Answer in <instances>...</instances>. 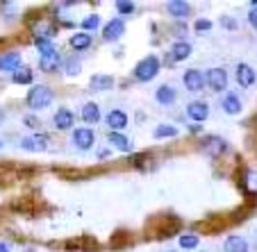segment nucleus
I'll return each mask as SVG.
<instances>
[{"mask_svg": "<svg viewBox=\"0 0 257 252\" xmlns=\"http://www.w3.org/2000/svg\"><path fill=\"white\" fill-rule=\"evenodd\" d=\"M3 10H5L7 14H12V12L16 10V5H12V3H3Z\"/></svg>", "mask_w": 257, "mask_h": 252, "instance_id": "nucleus-36", "label": "nucleus"}, {"mask_svg": "<svg viewBox=\"0 0 257 252\" xmlns=\"http://www.w3.org/2000/svg\"><path fill=\"white\" fill-rule=\"evenodd\" d=\"M0 148H3V141H0Z\"/></svg>", "mask_w": 257, "mask_h": 252, "instance_id": "nucleus-41", "label": "nucleus"}, {"mask_svg": "<svg viewBox=\"0 0 257 252\" xmlns=\"http://www.w3.org/2000/svg\"><path fill=\"white\" fill-rule=\"evenodd\" d=\"M223 112L225 114H239L241 112V100H239L237 93H228L223 98Z\"/></svg>", "mask_w": 257, "mask_h": 252, "instance_id": "nucleus-20", "label": "nucleus"}, {"mask_svg": "<svg viewBox=\"0 0 257 252\" xmlns=\"http://www.w3.org/2000/svg\"><path fill=\"white\" fill-rule=\"evenodd\" d=\"M21 64V53H7L0 57V71H5V73H14L16 68Z\"/></svg>", "mask_w": 257, "mask_h": 252, "instance_id": "nucleus-13", "label": "nucleus"}, {"mask_svg": "<svg viewBox=\"0 0 257 252\" xmlns=\"http://www.w3.org/2000/svg\"><path fill=\"white\" fill-rule=\"evenodd\" d=\"M59 64H62V59H59V53L41 55V59H39V68L44 71V73H53V71H57Z\"/></svg>", "mask_w": 257, "mask_h": 252, "instance_id": "nucleus-12", "label": "nucleus"}, {"mask_svg": "<svg viewBox=\"0 0 257 252\" xmlns=\"http://www.w3.org/2000/svg\"><path fill=\"white\" fill-rule=\"evenodd\" d=\"M223 250L225 252H248V243H246V238H241V236H230L228 241H225Z\"/></svg>", "mask_w": 257, "mask_h": 252, "instance_id": "nucleus-21", "label": "nucleus"}, {"mask_svg": "<svg viewBox=\"0 0 257 252\" xmlns=\"http://www.w3.org/2000/svg\"><path fill=\"white\" fill-rule=\"evenodd\" d=\"M107 139H109V143H114V146H116L121 152H130L132 150V141L127 139V136L118 134V132H109V134H107Z\"/></svg>", "mask_w": 257, "mask_h": 252, "instance_id": "nucleus-17", "label": "nucleus"}, {"mask_svg": "<svg viewBox=\"0 0 257 252\" xmlns=\"http://www.w3.org/2000/svg\"><path fill=\"white\" fill-rule=\"evenodd\" d=\"M116 10L121 12V14H130V12L135 10V5H132V3H116Z\"/></svg>", "mask_w": 257, "mask_h": 252, "instance_id": "nucleus-32", "label": "nucleus"}, {"mask_svg": "<svg viewBox=\"0 0 257 252\" xmlns=\"http://www.w3.org/2000/svg\"><path fill=\"white\" fill-rule=\"evenodd\" d=\"M73 143H75L78 150H89V148L96 143V134H93V130H89V127H80V130L73 132Z\"/></svg>", "mask_w": 257, "mask_h": 252, "instance_id": "nucleus-3", "label": "nucleus"}, {"mask_svg": "<svg viewBox=\"0 0 257 252\" xmlns=\"http://www.w3.org/2000/svg\"><path fill=\"white\" fill-rule=\"evenodd\" d=\"M12 80H14L16 84H30L32 82V71H30L28 66H19L14 73H12Z\"/></svg>", "mask_w": 257, "mask_h": 252, "instance_id": "nucleus-25", "label": "nucleus"}, {"mask_svg": "<svg viewBox=\"0 0 257 252\" xmlns=\"http://www.w3.org/2000/svg\"><path fill=\"white\" fill-rule=\"evenodd\" d=\"M196 30H198V32H207V30H212V23H209V21H196Z\"/></svg>", "mask_w": 257, "mask_h": 252, "instance_id": "nucleus-33", "label": "nucleus"}, {"mask_svg": "<svg viewBox=\"0 0 257 252\" xmlns=\"http://www.w3.org/2000/svg\"><path fill=\"white\" fill-rule=\"evenodd\" d=\"M248 23L257 30V7H252V10H250V14H248Z\"/></svg>", "mask_w": 257, "mask_h": 252, "instance_id": "nucleus-34", "label": "nucleus"}, {"mask_svg": "<svg viewBox=\"0 0 257 252\" xmlns=\"http://www.w3.org/2000/svg\"><path fill=\"white\" fill-rule=\"evenodd\" d=\"M66 73L68 75H75V73H80V59L78 57H75V59H68V62H66Z\"/></svg>", "mask_w": 257, "mask_h": 252, "instance_id": "nucleus-31", "label": "nucleus"}, {"mask_svg": "<svg viewBox=\"0 0 257 252\" xmlns=\"http://www.w3.org/2000/svg\"><path fill=\"white\" fill-rule=\"evenodd\" d=\"M166 136H178V127H173V125H160L155 130V139H166Z\"/></svg>", "mask_w": 257, "mask_h": 252, "instance_id": "nucleus-26", "label": "nucleus"}, {"mask_svg": "<svg viewBox=\"0 0 257 252\" xmlns=\"http://www.w3.org/2000/svg\"><path fill=\"white\" fill-rule=\"evenodd\" d=\"M5 121V112H3V109H0V123Z\"/></svg>", "mask_w": 257, "mask_h": 252, "instance_id": "nucleus-40", "label": "nucleus"}, {"mask_svg": "<svg viewBox=\"0 0 257 252\" xmlns=\"http://www.w3.org/2000/svg\"><path fill=\"white\" fill-rule=\"evenodd\" d=\"M53 123H55V127L57 130H71L73 127V123H75V114L71 112V109H66V107H59L57 109V114H55V118H53Z\"/></svg>", "mask_w": 257, "mask_h": 252, "instance_id": "nucleus-6", "label": "nucleus"}, {"mask_svg": "<svg viewBox=\"0 0 257 252\" xmlns=\"http://www.w3.org/2000/svg\"><path fill=\"white\" fill-rule=\"evenodd\" d=\"M157 102H162V105H173L175 102V89L173 87H160L155 93Z\"/></svg>", "mask_w": 257, "mask_h": 252, "instance_id": "nucleus-24", "label": "nucleus"}, {"mask_svg": "<svg viewBox=\"0 0 257 252\" xmlns=\"http://www.w3.org/2000/svg\"><path fill=\"white\" fill-rule=\"evenodd\" d=\"M187 114H189V118L191 121H196V123H200V121H205V118L209 116V107H207V102H191L189 107H187Z\"/></svg>", "mask_w": 257, "mask_h": 252, "instance_id": "nucleus-10", "label": "nucleus"}, {"mask_svg": "<svg viewBox=\"0 0 257 252\" xmlns=\"http://www.w3.org/2000/svg\"><path fill=\"white\" fill-rule=\"evenodd\" d=\"M180 245L185 247V250H191V247L198 245V236L196 234H182L180 236Z\"/></svg>", "mask_w": 257, "mask_h": 252, "instance_id": "nucleus-27", "label": "nucleus"}, {"mask_svg": "<svg viewBox=\"0 0 257 252\" xmlns=\"http://www.w3.org/2000/svg\"><path fill=\"white\" fill-rule=\"evenodd\" d=\"M105 123L112 132H118V130H123V127H127V114L121 112V109H112V112L107 114Z\"/></svg>", "mask_w": 257, "mask_h": 252, "instance_id": "nucleus-8", "label": "nucleus"}, {"mask_svg": "<svg viewBox=\"0 0 257 252\" xmlns=\"http://www.w3.org/2000/svg\"><path fill=\"white\" fill-rule=\"evenodd\" d=\"M50 102H53V91H50L48 87H44V84H37V87L30 89L28 105L32 107V109H46Z\"/></svg>", "mask_w": 257, "mask_h": 252, "instance_id": "nucleus-2", "label": "nucleus"}, {"mask_svg": "<svg viewBox=\"0 0 257 252\" xmlns=\"http://www.w3.org/2000/svg\"><path fill=\"white\" fill-rule=\"evenodd\" d=\"M37 48L41 50V55H50V53H57L55 44L50 39H37Z\"/></svg>", "mask_w": 257, "mask_h": 252, "instance_id": "nucleus-28", "label": "nucleus"}, {"mask_svg": "<svg viewBox=\"0 0 257 252\" xmlns=\"http://www.w3.org/2000/svg\"><path fill=\"white\" fill-rule=\"evenodd\" d=\"M25 125L32 127V130H37V127H39V121H37V118H32V116H25Z\"/></svg>", "mask_w": 257, "mask_h": 252, "instance_id": "nucleus-35", "label": "nucleus"}, {"mask_svg": "<svg viewBox=\"0 0 257 252\" xmlns=\"http://www.w3.org/2000/svg\"><path fill=\"white\" fill-rule=\"evenodd\" d=\"M166 10H169V14L171 16H175V19H185L187 14H189V3H169V7H166Z\"/></svg>", "mask_w": 257, "mask_h": 252, "instance_id": "nucleus-23", "label": "nucleus"}, {"mask_svg": "<svg viewBox=\"0 0 257 252\" xmlns=\"http://www.w3.org/2000/svg\"><path fill=\"white\" fill-rule=\"evenodd\" d=\"M82 121L89 123V125H96V123L100 121V109H98L96 102H87V105L82 107Z\"/></svg>", "mask_w": 257, "mask_h": 252, "instance_id": "nucleus-15", "label": "nucleus"}, {"mask_svg": "<svg viewBox=\"0 0 257 252\" xmlns=\"http://www.w3.org/2000/svg\"><path fill=\"white\" fill-rule=\"evenodd\" d=\"M53 34H55V25L50 21H37V25H34V37L37 39H50Z\"/></svg>", "mask_w": 257, "mask_h": 252, "instance_id": "nucleus-18", "label": "nucleus"}, {"mask_svg": "<svg viewBox=\"0 0 257 252\" xmlns=\"http://www.w3.org/2000/svg\"><path fill=\"white\" fill-rule=\"evenodd\" d=\"M225 148H228V146H225V141L223 139H216V136H209V139L203 143V150L209 152V155H214V157L221 155V152H225Z\"/></svg>", "mask_w": 257, "mask_h": 252, "instance_id": "nucleus-16", "label": "nucleus"}, {"mask_svg": "<svg viewBox=\"0 0 257 252\" xmlns=\"http://www.w3.org/2000/svg\"><path fill=\"white\" fill-rule=\"evenodd\" d=\"M246 189H248V193H257V175L255 173H246Z\"/></svg>", "mask_w": 257, "mask_h": 252, "instance_id": "nucleus-30", "label": "nucleus"}, {"mask_svg": "<svg viewBox=\"0 0 257 252\" xmlns=\"http://www.w3.org/2000/svg\"><path fill=\"white\" fill-rule=\"evenodd\" d=\"M0 252H10V245H7V243H0Z\"/></svg>", "mask_w": 257, "mask_h": 252, "instance_id": "nucleus-39", "label": "nucleus"}, {"mask_svg": "<svg viewBox=\"0 0 257 252\" xmlns=\"http://www.w3.org/2000/svg\"><path fill=\"white\" fill-rule=\"evenodd\" d=\"M237 82L241 87H252L255 84V71L248 64H239L237 66Z\"/></svg>", "mask_w": 257, "mask_h": 252, "instance_id": "nucleus-11", "label": "nucleus"}, {"mask_svg": "<svg viewBox=\"0 0 257 252\" xmlns=\"http://www.w3.org/2000/svg\"><path fill=\"white\" fill-rule=\"evenodd\" d=\"M223 25H225V28H230V30H234V28H237V23H234L232 19H223Z\"/></svg>", "mask_w": 257, "mask_h": 252, "instance_id": "nucleus-37", "label": "nucleus"}, {"mask_svg": "<svg viewBox=\"0 0 257 252\" xmlns=\"http://www.w3.org/2000/svg\"><path fill=\"white\" fill-rule=\"evenodd\" d=\"M98 157H100V159H105V157H109V150H100V152H98Z\"/></svg>", "mask_w": 257, "mask_h": 252, "instance_id": "nucleus-38", "label": "nucleus"}, {"mask_svg": "<svg viewBox=\"0 0 257 252\" xmlns=\"http://www.w3.org/2000/svg\"><path fill=\"white\" fill-rule=\"evenodd\" d=\"M205 84H209V89H214V91H223L228 87V75L223 68H212V71H207Z\"/></svg>", "mask_w": 257, "mask_h": 252, "instance_id": "nucleus-4", "label": "nucleus"}, {"mask_svg": "<svg viewBox=\"0 0 257 252\" xmlns=\"http://www.w3.org/2000/svg\"><path fill=\"white\" fill-rule=\"evenodd\" d=\"M98 25H100V19H98L96 14H91V16H87V19L82 21V28H84V32H93V30L98 28Z\"/></svg>", "mask_w": 257, "mask_h": 252, "instance_id": "nucleus-29", "label": "nucleus"}, {"mask_svg": "<svg viewBox=\"0 0 257 252\" xmlns=\"http://www.w3.org/2000/svg\"><path fill=\"white\" fill-rule=\"evenodd\" d=\"M169 252H175V250H169Z\"/></svg>", "mask_w": 257, "mask_h": 252, "instance_id": "nucleus-42", "label": "nucleus"}, {"mask_svg": "<svg viewBox=\"0 0 257 252\" xmlns=\"http://www.w3.org/2000/svg\"><path fill=\"white\" fill-rule=\"evenodd\" d=\"M157 73H160V59L155 55H148L146 59H141L135 68V78L141 80V82H151Z\"/></svg>", "mask_w": 257, "mask_h": 252, "instance_id": "nucleus-1", "label": "nucleus"}, {"mask_svg": "<svg viewBox=\"0 0 257 252\" xmlns=\"http://www.w3.org/2000/svg\"><path fill=\"white\" fill-rule=\"evenodd\" d=\"M21 148H23V150H30V152H44L46 148H48V136H44V134L28 136V139L21 141Z\"/></svg>", "mask_w": 257, "mask_h": 252, "instance_id": "nucleus-5", "label": "nucleus"}, {"mask_svg": "<svg viewBox=\"0 0 257 252\" xmlns=\"http://www.w3.org/2000/svg\"><path fill=\"white\" fill-rule=\"evenodd\" d=\"M89 87H91V91H107L114 87V78L112 75H93L89 80Z\"/></svg>", "mask_w": 257, "mask_h": 252, "instance_id": "nucleus-14", "label": "nucleus"}, {"mask_svg": "<svg viewBox=\"0 0 257 252\" xmlns=\"http://www.w3.org/2000/svg\"><path fill=\"white\" fill-rule=\"evenodd\" d=\"M191 55V46L187 44V41H178V44L171 48V59L173 62H182V59H187Z\"/></svg>", "mask_w": 257, "mask_h": 252, "instance_id": "nucleus-19", "label": "nucleus"}, {"mask_svg": "<svg viewBox=\"0 0 257 252\" xmlns=\"http://www.w3.org/2000/svg\"><path fill=\"white\" fill-rule=\"evenodd\" d=\"M89 46H91V34L78 32V34H73V37H71V48L84 50V48H89Z\"/></svg>", "mask_w": 257, "mask_h": 252, "instance_id": "nucleus-22", "label": "nucleus"}, {"mask_svg": "<svg viewBox=\"0 0 257 252\" xmlns=\"http://www.w3.org/2000/svg\"><path fill=\"white\" fill-rule=\"evenodd\" d=\"M185 87L189 89V91H200V89L205 87V75L200 73V71H196V68L187 71L185 73Z\"/></svg>", "mask_w": 257, "mask_h": 252, "instance_id": "nucleus-9", "label": "nucleus"}, {"mask_svg": "<svg viewBox=\"0 0 257 252\" xmlns=\"http://www.w3.org/2000/svg\"><path fill=\"white\" fill-rule=\"evenodd\" d=\"M123 32H125V25H123L121 19H114L109 21V23L105 25V30H102V37H105V41H118L123 37Z\"/></svg>", "mask_w": 257, "mask_h": 252, "instance_id": "nucleus-7", "label": "nucleus"}]
</instances>
